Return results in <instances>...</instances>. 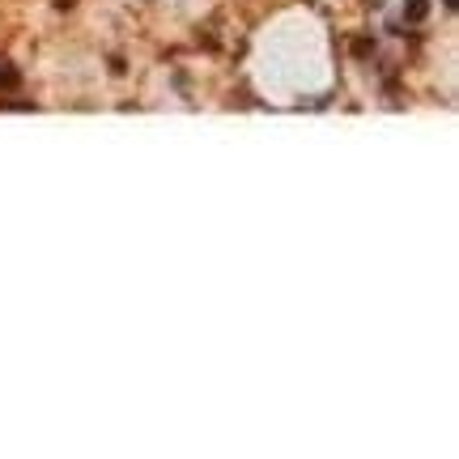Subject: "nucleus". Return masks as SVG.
<instances>
[{
    "mask_svg": "<svg viewBox=\"0 0 459 459\" xmlns=\"http://www.w3.org/2000/svg\"><path fill=\"white\" fill-rule=\"evenodd\" d=\"M404 13L413 17V22H417V17H425V0H408V9H404Z\"/></svg>",
    "mask_w": 459,
    "mask_h": 459,
    "instance_id": "obj_1",
    "label": "nucleus"
},
{
    "mask_svg": "<svg viewBox=\"0 0 459 459\" xmlns=\"http://www.w3.org/2000/svg\"><path fill=\"white\" fill-rule=\"evenodd\" d=\"M13 81H17V73H13V68H0V85H13Z\"/></svg>",
    "mask_w": 459,
    "mask_h": 459,
    "instance_id": "obj_2",
    "label": "nucleus"
}]
</instances>
